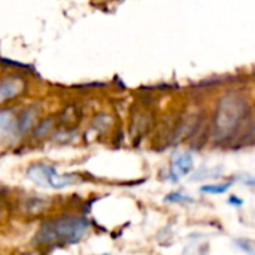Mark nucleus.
Wrapping results in <instances>:
<instances>
[{
	"label": "nucleus",
	"instance_id": "nucleus-1",
	"mask_svg": "<svg viewBox=\"0 0 255 255\" xmlns=\"http://www.w3.org/2000/svg\"><path fill=\"white\" fill-rule=\"evenodd\" d=\"M90 230L85 217L61 215L45 221L33 238V244L40 248H54L78 244Z\"/></svg>",
	"mask_w": 255,
	"mask_h": 255
},
{
	"label": "nucleus",
	"instance_id": "nucleus-2",
	"mask_svg": "<svg viewBox=\"0 0 255 255\" xmlns=\"http://www.w3.org/2000/svg\"><path fill=\"white\" fill-rule=\"evenodd\" d=\"M245 114V102L238 96H226L218 106L215 117V130L218 137L224 139L230 136L241 123Z\"/></svg>",
	"mask_w": 255,
	"mask_h": 255
},
{
	"label": "nucleus",
	"instance_id": "nucleus-3",
	"mask_svg": "<svg viewBox=\"0 0 255 255\" xmlns=\"http://www.w3.org/2000/svg\"><path fill=\"white\" fill-rule=\"evenodd\" d=\"M27 178L39 185V187H49V188H64L67 185L76 184L78 182V176L76 175H70V173H58L57 169L54 166H48V164H33L27 169L25 172Z\"/></svg>",
	"mask_w": 255,
	"mask_h": 255
},
{
	"label": "nucleus",
	"instance_id": "nucleus-4",
	"mask_svg": "<svg viewBox=\"0 0 255 255\" xmlns=\"http://www.w3.org/2000/svg\"><path fill=\"white\" fill-rule=\"evenodd\" d=\"M25 88V81L19 76H7L0 82V105L18 97Z\"/></svg>",
	"mask_w": 255,
	"mask_h": 255
},
{
	"label": "nucleus",
	"instance_id": "nucleus-5",
	"mask_svg": "<svg viewBox=\"0 0 255 255\" xmlns=\"http://www.w3.org/2000/svg\"><path fill=\"white\" fill-rule=\"evenodd\" d=\"M191 170H193V157L190 154H179L173 158V167H172L173 178L185 176Z\"/></svg>",
	"mask_w": 255,
	"mask_h": 255
},
{
	"label": "nucleus",
	"instance_id": "nucleus-6",
	"mask_svg": "<svg viewBox=\"0 0 255 255\" xmlns=\"http://www.w3.org/2000/svg\"><path fill=\"white\" fill-rule=\"evenodd\" d=\"M36 117H37V111L34 108H28L25 109L18 118H16V127H15V131L18 133H24L27 131L36 121Z\"/></svg>",
	"mask_w": 255,
	"mask_h": 255
},
{
	"label": "nucleus",
	"instance_id": "nucleus-7",
	"mask_svg": "<svg viewBox=\"0 0 255 255\" xmlns=\"http://www.w3.org/2000/svg\"><path fill=\"white\" fill-rule=\"evenodd\" d=\"M15 127H16V118L12 115L10 111H1L0 112V130H10L13 128L15 131Z\"/></svg>",
	"mask_w": 255,
	"mask_h": 255
},
{
	"label": "nucleus",
	"instance_id": "nucleus-8",
	"mask_svg": "<svg viewBox=\"0 0 255 255\" xmlns=\"http://www.w3.org/2000/svg\"><path fill=\"white\" fill-rule=\"evenodd\" d=\"M233 182H221V184H211V185H203L200 188V191L206 193V194H223L226 193Z\"/></svg>",
	"mask_w": 255,
	"mask_h": 255
},
{
	"label": "nucleus",
	"instance_id": "nucleus-9",
	"mask_svg": "<svg viewBox=\"0 0 255 255\" xmlns=\"http://www.w3.org/2000/svg\"><path fill=\"white\" fill-rule=\"evenodd\" d=\"M164 200L169 202V203H179V202H191V197H188V196H185V194H182L179 191H175V193L166 196Z\"/></svg>",
	"mask_w": 255,
	"mask_h": 255
},
{
	"label": "nucleus",
	"instance_id": "nucleus-10",
	"mask_svg": "<svg viewBox=\"0 0 255 255\" xmlns=\"http://www.w3.org/2000/svg\"><path fill=\"white\" fill-rule=\"evenodd\" d=\"M51 126H52V121H43V123L39 126V128H37V131H36V136H43V134L46 133L45 130H49Z\"/></svg>",
	"mask_w": 255,
	"mask_h": 255
},
{
	"label": "nucleus",
	"instance_id": "nucleus-11",
	"mask_svg": "<svg viewBox=\"0 0 255 255\" xmlns=\"http://www.w3.org/2000/svg\"><path fill=\"white\" fill-rule=\"evenodd\" d=\"M103 255H109V254H103Z\"/></svg>",
	"mask_w": 255,
	"mask_h": 255
}]
</instances>
